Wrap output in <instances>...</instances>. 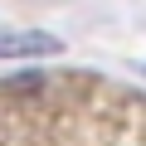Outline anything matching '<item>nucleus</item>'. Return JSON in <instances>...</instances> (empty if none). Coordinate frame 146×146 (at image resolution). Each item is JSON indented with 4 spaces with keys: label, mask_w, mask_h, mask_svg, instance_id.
I'll use <instances>...</instances> for the list:
<instances>
[{
    "label": "nucleus",
    "mask_w": 146,
    "mask_h": 146,
    "mask_svg": "<svg viewBox=\"0 0 146 146\" xmlns=\"http://www.w3.org/2000/svg\"><path fill=\"white\" fill-rule=\"evenodd\" d=\"M58 39L54 34H15V39H0V58H20V54H54Z\"/></svg>",
    "instance_id": "nucleus-1"
}]
</instances>
